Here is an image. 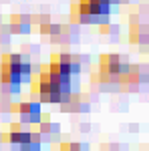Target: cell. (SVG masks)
Returning a JSON list of instances; mask_svg holds the SVG:
<instances>
[{"instance_id":"1","label":"cell","mask_w":149,"mask_h":151,"mask_svg":"<svg viewBox=\"0 0 149 151\" xmlns=\"http://www.w3.org/2000/svg\"><path fill=\"white\" fill-rule=\"evenodd\" d=\"M10 111L16 113L20 123H26V125H36V123L42 121V113H40V103L38 101L14 103V105H10Z\"/></svg>"},{"instance_id":"2","label":"cell","mask_w":149,"mask_h":151,"mask_svg":"<svg viewBox=\"0 0 149 151\" xmlns=\"http://www.w3.org/2000/svg\"><path fill=\"white\" fill-rule=\"evenodd\" d=\"M123 60H127L125 55H115V52H111V55H101V58H99V73L119 77L121 75Z\"/></svg>"},{"instance_id":"3","label":"cell","mask_w":149,"mask_h":151,"mask_svg":"<svg viewBox=\"0 0 149 151\" xmlns=\"http://www.w3.org/2000/svg\"><path fill=\"white\" fill-rule=\"evenodd\" d=\"M8 30H10V35H28V32L32 30L30 16H28V14H12Z\"/></svg>"},{"instance_id":"4","label":"cell","mask_w":149,"mask_h":151,"mask_svg":"<svg viewBox=\"0 0 149 151\" xmlns=\"http://www.w3.org/2000/svg\"><path fill=\"white\" fill-rule=\"evenodd\" d=\"M129 40H131V45H139L145 50V45L149 42V24H135V26H131Z\"/></svg>"},{"instance_id":"5","label":"cell","mask_w":149,"mask_h":151,"mask_svg":"<svg viewBox=\"0 0 149 151\" xmlns=\"http://www.w3.org/2000/svg\"><path fill=\"white\" fill-rule=\"evenodd\" d=\"M55 151H89V145H83L79 141H60Z\"/></svg>"},{"instance_id":"6","label":"cell","mask_w":149,"mask_h":151,"mask_svg":"<svg viewBox=\"0 0 149 151\" xmlns=\"http://www.w3.org/2000/svg\"><path fill=\"white\" fill-rule=\"evenodd\" d=\"M99 32H101V35H109L111 36V38H117V36H119V26H115V24H101V26H99Z\"/></svg>"},{"instance_id":"7","label":"cell","mask_w":149,"mask_h":151,"mask_svg":"<svg viewBox=\"0 0 149 151\" xmlns=\"http://www.w3.org/2000/svg\"><path fill=\"white\" fill-rule=\"evenodd\" d=\"M10 38H12V35H10V30H8V24L4 26V24H0V45H10Z\"/></svg>"},{"instance_id":"8","label":"cell","mask_w":149,"mask_h":151,"mask_svg":"<svg viewBox=\"0 0 149 151\" xmlns=\"http://www.w3.org/2000/svg\"><path fill=\"white\" fill-rule=\"evenodd\" d=\"M121 147L119 145H113V143H103L101 145V151H119Z\"/></svg>"}]
</instances>
